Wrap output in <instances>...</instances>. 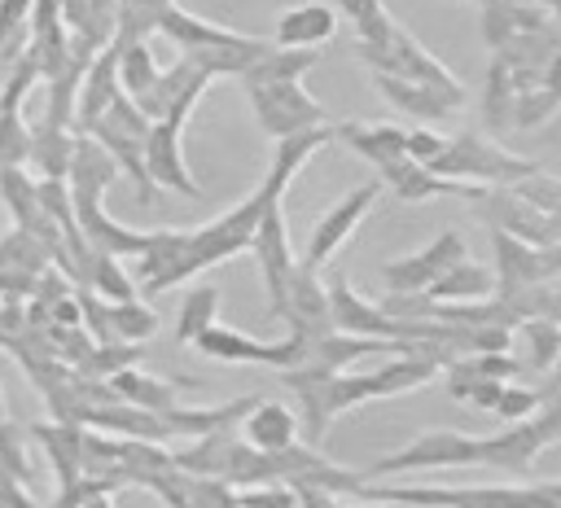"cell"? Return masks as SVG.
Returning a JSON list of instances; mask_svg holds the SVG:
<instances>
[{
    "instance_id": "1",
    "label": "cell",
    "mask_w": 561,
    "mask_h": 508,
    "mask_svg": "<svg viewBox=\"0 0 561 508\" xmlns=\"http://www.w3.org/2000/svg\"><path fill=\"white\" fill-rule=\"evenodd\" d=\"M430 377H438V363L425 355L412 359H394L386 368H377L373 377H337V372H307V368H289L285 381L298 390L302 407H307V442H320L329 420L364 399H386V394H403L425 385Z\"/></svg>"
},
{
    "instance_id": "2",
    "label": "cell",
    "mask_w": 561,
    "mask_h": 508,
    "mask_svg": "<svg viewBox=\"0 0 561 508\" xmlns=\"http://www.w3.org/2000/svg\"><path fill=\"white\" fill-rule=\"evenodd\" d=\"M263 206H267V188L250 193L224 219H215V223H206L197 232H184V241L145 276V289H167V285H175V280H184V276H193V272H202V267H210V263L232 258L237 250H245L254 241V228H259Z\"/></svg>"
},
{
    "instance_id": "3",
    "label": "cell",
    "mask_w": 561,
    "mask_h": 508,
    "mask_svg": "<svg viewBox=\"0 0 561 508\" xmlns=\"http://www.w3.org/2000/svg\"><path fill=\"white\" fill-rule=\"evenodd\" d=\"M241 79H245V92L254 96V109H259L263 131H272L276 140L298 136V131H311V127H329V123H324V105L311 101L294 74L245 70Z\"/></svg>"
},
{
    "instance_id": "4",
    "label": "cell",
    "mask_w": 561,
    "mask_h": 508,
    "mask_svg": "<svg viewBox=\"0 0 561 508\" xmlns=\"http://www.w3.org/2000/svg\"><path fill=\"white\" fill-rule=\"evenodd\" d=\"M206 83H210V74H197V79L184 88V96H180L162 118L149 123V136H145V171H149V180L171 184V188L184 193V197H202V188L193 184V175H188V166H184V158H180V127H184V114H188V109L197 105V96L206 92Z\"/></svg>"
},
{
    "instance_id": "5",
    "label": "cell",
    "mask_w": 561,
    "mask_h": 508,
    "mask_svg": "<svg viewBox=\"0 0 561 508\" xmlns=\"http://www.w3.org/2000/svg\"><path fill=\"white\" fill-rule=\"evenodd\" d=\"M430 171L434 175H473V180H486V184H517V180H530L535 175V162L508 158L504 149L478 140V136H456L430 162Z\"/></svg>"
},
{
    "instance_id": "6",
    "label": "cell",
    "mask_w": 561,
    "mask_h": 508,
    "mask_svg": "<svg viewBox=\"0 0 561 508\" xmlns=\"http://www.w3.org/2000/svg\"><path fill=\"white\" fill-rule=\"evenodd\" d=\"M193 346L210 359H224V363H276V368H298L302 359V342L289 333L280 342H254L245 333H232L228 324H210L206 333L193 337Z\"/></svg>"
},
{
    "instance_id": "7",
    "label": "cell",
    "mask_w": 561,
    "mask_h": 508,
    "mask_svg": "<svg viewBox=\"0 0 561 508\" xmlns=\"http://www.w3.org/2000/svg\"><path fill=\"white\" fill-rule=\"evenodd\" d=\"M377 193H381V180H368V184H359L355 193H346L320 223H316V232H311V241H307V258H302V267H320V263H329V254L355 232V223L364 219V210L377 201Z\"/></svg>"
},
{
    "instance_id": "8",
    "label": "cell",
    "mask_w": 561,
    "mask_h": 508,
    "mask_svg": "<svg viewBox=\"0 0 561 508\" xmlns=\"http://www.w3.org/2000/svg\"><path fill=\"white\" fill-rule=\"evenodd\" d=\"M460 258H465V241H460L456 232H443V236L430 241L421 254L390 263V267H386V285H390L394 293H425V289H430L447 267H456Z\"/></svg>"
},
{
    "instance_id": "9",
    "label": "cell",
    "mask_w": 561,
    "mask_h": 508,
    "mask_svg": "<svg viewBox=\"0 0 561 508\" xmlns=\"http://www.w3.org/2000/svg\"><path fill=\"white\" fill-rule=\"evenodd\" d=\"M381 175L394 184V193L403 201H425V197H482L478 188L469 184H451V180H438L430 166L412 162V158H399V162H386Z\"/></svg>"
},
{
    "instance_id": "10",
    "label": "cell",
    "mask_w": 561,
    "mask_h": 508,
    "mask_svg": "<svg viewBox=\"0 0 561 508\" xmlns=\"http://www.w3.org/2000/svg\"><path fill=\"white\" fill-rule=\"evenodd\" d=\"M333 31H337V9H329V4H320V0L294 4V9H285L280 22H276L280 48H316V44H324Z\"/></svg>"
},
{
    "instance_id": "11",
    "label": "cell",
    "mask_w": 561,
    "mask_h": 508,
    "mask_svg": "<svg viewBox=\"0 0 561 508\" xmlns=\"http://www.w3.org/2000/svg\"><path fill=\"white\" fill-rule=\"evenodd\" d=\"M237 429H241L245 442L259 447V451H289L294 438H298V420H294V412L280 407V403H263V399L245 412V420H241Z\"/></svg>"
},
{
    "instance_id": "12",
    "label": "cell",
    "mask_w": 561,
    "mask_h": 508,
    "mask_svg": "<svg viewBox=\"0 0 561 508\" xmlns=\"http://www.w3.org/2000/svg\"><path fill=\"white\" fill-rule=\"evenodd\" d=\"M333 136H342L359 158L377 162V171H381L386 162L408 158V131H403V127H364V123H342V127H333Z\"/></svg>"
},
{
    "instance_id": "13",
    "label": "cell",
    "mask_w": 561,
    "mask_h": 508,
    "mask_svg": "<svg viewBox=\"0 0 561 508\" xmlns=\"http://www.w3.org/2000/svg\"><path fill=\"white\" fill-rule=\"evenodd\" d=\"M377 88L386 92L390 105H399L403 114H416V118H443L460 105V101H451L447 92H438L430 83H412V79H394V74H377Z\"/></svg>"
},
{
    "instance_id": "14",
    "label": "cell",
    "mask_w": 561,
    "mask_h": 508,
    "mask_svg": "<svg viewBox=\"0 0 561 508\" xmlns=\"http://www.w3.org/2000/svg\"><path fill=\"white\" fill-rule=\"evenodd\" d=\"M491 289H495V276H491L486 267H473L469 258H460V263H456V267H447V272H443L425 293L443 302V298H486Z\"/></svg>"
},
{
    "instance_id": "15",
    "label": "cell",
    "mask_w": 561,
    "mask_h": 508,
    "mask_svg": "<svg viewBox=\"0 0 561 508\" xmlns=\"http://www.w3.org/2000/svg\"><path fill=\"white\" fill-rule=\"evenodd\" d=\"M114 390H118L123 403H140L145 412H171L175 407V385L153 381V377H140V372H118L114 377Z\"/></svg>"
},
{
    "instance_id": "16",
    "label": "cell",
    "mask_w": 561,
    "mask_h": 508,
    "mask_svg": "<svg viewBox=\"0 0 561 508\" xmlns=\"http://www.w3.org/2000/svg\"><path fill=\"white\" fill-rule=\"evenodd\" d=\"M215 311H219V289H215V285H197V289L184 298V307H180V328H175V337H180V342H193L197 333H206V328L215 324Z\"/></svg>"
},
{
    "instance_id": "17",
    "label": "cell",
    "mask_w": 561,
    "mask_h": 508,
    "mask_svg": "<svg viewBox=\"0 0 561 508\" xmlns=\"http://www.w3.org/2000/svg\"><path fill=\"white\" fill-rule=\"evenodd\" d=\"M513 101H517V92H513V79H508V66L495 57V66H491V79H486V96H482V109H486V123L495 127V131H504L508 123H513Z\"/></svg>"
},
{
    "instance_id": "18",
    "label": "cell",
    "mask_w": 561,
    "mask_h": 508,
    "mask_svg": "<svg viewBox=\"0 0 561 508\" xmlns=\"http://www.w3.org/2000/svg\"><path fill=\"white\" fill-rule=\"evenodd\" d=\"M88 285L101 289V293L114 298V302H131V298H136V289H131V280L118 272L114 254H96V258H92V267H88Z\"/></svg>"
},
{
    "instance_id": "19",
    "label": "cell",
    "mask_w": 561,
    "mask_h": 508,
    "mask_svg": "<svg viewBox=\"0 0 561 508\" xmlns=\"http://www.w3.org/2000/svg\"><path fill=\"white\" fill-rule=\"evenodd\" d=\"M351 22H355V31H359V39H368V35H377V31H386L394 18L386 13V4L381 0H333Z\"/></svg>"
},
{
    "instance_id": "20",
    "label": "cell",
    "mask_w": 561,
    "mask_h": 508,
    "mask_svg": "<svg viewBox=\"0 0 561 508\" xmlns=\"http://www.w3.org/2000/svg\"><path fill=\"white\" fill-rule=\"evenodd\" d=\"M526 333H530L535 368H539V372H543V368H552V363H557V355H561V328H557L552 320H535V324H526Z\"/></svg>"
},
{
    "instance_id": "21",
    "label": "cell",
    "mask_w": 561,
    "mask_h": 508,
    "mask_svg": "<svg viewBox=\"0 0 561 508\" xmlns=\"http://www.w3.org/2000/svg\"><path fill=\"white\" fill-rule=\"evenodd\" d=\"M535 407H539V394L535 390H517V385H504L500 399H495V416H504V420H526Z\"/></svg>"
},
{
    "instance_id": "22",
    "label": "cell",
    "mask_w": 561,
    "mask_h": 508,
    "mask_svg": "<svg viewBox=\"0 0 561 508\" xmlns=\"http://www.w3.org/2000/svg\"><path fill=\"white\" fill-rule=\"evenodd\" d=\"M443 149H447V140H443V136H434V131H408V158H412V162H421V166H430Z\"/></svg>"
},
{
    "instance_id": "23",
    "label": "cell",
    "mask_w": 561,
    "mask_h": 508,
    "mask_svg": "<svg viewBox=\"0 0 561 508\" xmlns=\"http://www.w3.org/2000/svg\"><path fill=\"white\" fill-rule=\"evenodd\" d=\"M469 368H473L478 377H491V381H504V377H513V372H517V363H513L504 350H486V355L469 359Z\"/></svg>"
},
{
    "instance_id": "24",
    "label": "cell",
    "mask_w": 561,
    "mask_h": 508,
    "mask_svg": "<svg viewBox=\"0 0 561 508\" xmlns=\"http://www.w3.org/2000/svg\"><path fill=\"white\" fill-rule=\"evenodd\" d=\"M241 508H294V499H289V490H250L241 499Z\"/></svg>"
},
{
    "instance_id": "25",
    "label": "cell",
    "mask_w": 561,
    "mask_h": 508,
    "mask_svg": "<svg viewBox=\"0 0 561 508\" xmlns=\"http://www.w3.org/2000/svg\"><path fill=\"white\" fill-rule=\"evenodd\" d=\"M88 508H114V504H110L105 495H96V499H88Z\"/></svg>"
}]
</instances>
